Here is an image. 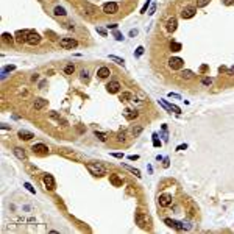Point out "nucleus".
I'll return each instance as SVG.
<instances>
[{"instance_id":"nucleus-51","label":"nucleus","mask_w":234,"mask_h":234,"mask_svg":"<svg viewBox=\"0 0 234 234\" xmlns=\"http://www.w3.org/2000/svg\"><path fill=\"white\" fill-rule=\"evenodd\" d=\"M106 27H108V28H113V30H117V24H109Z\"/></svg>"},{"instance_id":"nucleus-35","label":"nucleus","mask_w":234,"mask_h":234,"mask_svg":"<svg viewBox=\"0 0 234 234\" xmlns=\"http://www.w3.org/2000/svg\"><path fill=\"white\" fill-rule=\"evenodd\" d=\"M114 38H116L117 41H123V34H122L119 30H114Z\"/></svg>"},{"instance_id":"nucleus-3","label":"nucleus","mask_w":234,"mask_h":234,"mask_svg":"<svg viewBox=\"0 0 234 234\" xmlns=\"http://www.w3.org/2000/svg\"><path fill=\"white\" fill-rule=\"evenodd\" d=\"M59 45L63 47V49H75V47L78 45V42H77V39H73V38H63L59 41Z\"/></svg>"},{"instance_id":"nucleus-42","label":"nucleus","mask_w":234,"mask_h":234,"mask_svg":"<svg viewBox=\"0 0 234 234\" xmlns=\"http://www.w3.org/2000/svg\"><path fill=\"white\" fill-rule=\"evenodd\" d=\"M142 53H144V47H142V45H139V47L136 49V56H141Z\"/></svg>"},{"instance_id":"nucleus-47","label":"nucleus","mask_w":234,"mask_h":234,"mask_svg":"<svg viewBox=\"0 0 234 234\" xmlns=\"http://www.w3.org/2000/svg\"><path fill=\"white\" fill-rule=\"evenodd\" d=\"M113 156L117 158V159H122V158H123V153H113Z\"/></svg>"},{"instance_id":"nucleus-25","label":"nucleus","mask_w":234,"mask_h":234,"mask_svg":"<svg viewBox=\"0 0 234 234\" xmlns=\"http://www.w3.org/2000/svg\"><path fill=\"white\" fill-rule=\"evenodd\" d=\"M109 59L114 61V63L119 64V66H125V61H123V58H119V56H116V55H109Z\"/></svg>"},{"instance_id":"nucleus-6","label":"nucleus","mask_w":234,"mask_h":234,"mask_svg":"<svg viewBox=\"0 0 234 234\" xmlns=\"http://www.w3.org/2000/svg\"><path fill=\"white\" fill-rule=\"evenodd\" d=\"M41 42V36L36 33V31H30L28 30V34H27V44L30 45H38Z\"/></svg>"},{"instance_id":"nucleus-50","label":"nucleus","mask_w":234,"mask_h":234,"mask_svg":"<svg viewBox=\"0 0 234 234\" xmlns=\"http://www.w3.org/2000/svg\"><path fill=\"white\" fill-rule=\"evenodd\" d=\"M136 34H137V30H136V28H134V30H130V36H131V38H134Z\"/></svg>"},{"instance_id":"nucleus-12","label":"nucleus","mask_w":234,"mask_h":234,"mask_svg":"<svg viewBox=\"0 0 234 234\" xmlns=\"http://www.w3.org/2000/svg\"><path fill=\"white\" fill-rule=\"evenodd\" d=\"M159 206H162V208H167V206L172 204V195L170 194H162L159 195Z\"/></svg>"},{"instance_id":"nucleus-45","label":"nucleus","mask_w":234,"mask_h":234,"mask_svg":"<svg viewBox=\"0 0 234 234\" xmlns=\"http://www.w3.org/2000/svg\"><path fill=\"white\" fill-rule=\"evenodd\" d=\"M128 159H130V161H137V159H139V156H137V155H130Z\"/></svg>"},{"instance_id":"nucleus-28","label":"nucleus","mask_w":234,"mask_h":234,"mask_svg":"<svg viewBox=\"0 0 234 234\" xmlns=\"http://www.w3.org/2000/svg\"><path fill=\"white\" fill-rule=\"evenodd\" d=\"M53 13H55V16H61V17L67 14V13H66V10L63 8V6H56V8L53 10Z\"/></svg>"},{"instance_id":"nucleus-23","label":"nucleus","mask_w":234,"mask_h":234,"mask_svg":"<svg viewBox=\"0 0 234 234\" xmlns=\"http://www.w3.org/2000/svg\"><path fill=\"white\" fill-rule=\"evenodd\" d=\"M133 98H134V97H133L131 92H122V94H120V100H122V101H133Z\"/></svg>"},{"instance_id":"nucleus-33","label":"nucleus","mask_w":234,"mask_h":234,"mask_svg":"<svg viewBox=\"0 0 234 234\" xmlns=\"http://www.w3.org/2000/svg\"><path fill=\"white\" fill-rule=\"evenodd\" d=\"M80 75H81V80L83 81H89V72L87 70H81Z\"/></svg>"},{"instance_id":"nucleus-20","label":"nucleus","mask_w":234,"mask_h":234,"mask_svg":"<svg viewBox=\"0 0 234 234\" xmlns=\"http://www.w3.org/2000/svg\"><path fill=\"white\" fill-rule=\"evenodd\" d=\"M122 167H125L128 172H131L133 175H136L137 178H141V170H137V169H134V167H131V166H128V164H125V162H122Z\"/></svg>"},{"instance_id":"nucleus-14","label":"nucleus","mask_w":234,"mask_h":234,"mask_svg":"<svg viewBox=\"0 0 234 234\" xmlns=\"http://www.w3.org/2000/svg\"><path fill=\"white\" fill-rule=\"evenodd\" d=\"M176 27H178V20H176L175 17H170V19L167 20V24H166L167 31H169V33H173V31L176 30Z\"/></svg>"},{"instance_id":"nucleus-32","label":"nucleus","mask_w":234,"mask_h":234,"mask_svg":"<svg viewBox=\"0 0 234 234\" xmlns=\"http://www.w3.org/2000/svg\"><path fill=\"white\" fill-rule=\"evenodd\" d=\"M209 3V0H197V8H203Z\"/></svg>"},{"instance_id":"nucleus-43","label":"nucleus","mask_w":234,"mask_h":234,"mask_svg":"<svg viewBox=\"0 0 234 234\" xmlns=\"http://www.w3.org/2000/svg\"><path fill=\"white\" fill-rule=\"evenodd\" d=\"M169 97H170V98H178V100H180V98H181V95H180V94H175V92H170V94H169Z\"/></svg>"},{"instance_id":"nucleus-48","label":"nucleus","mask_w":234,"mask_h":234,"mask_svg":"<svg viewBox=\"0 0 234 234\" xmlns=\"http://www.w3.org/2000/svg\"><path fill=\"white\" fill-rule=\"evenodd\" d=\"M186 148H187V145H186V144H184V145H178V147H176L178 151H183V150H186Z\"/></svg>"},{"instance_id":"nucleus-38","label":"nucleus","mask_w":234,"mask_h":234,"mask_svg":"<svg viewBox=\"0 0 234 234\" xmlns=\"http://www.w3.org/2000/svg\"><path fill=\"white\" fill-rule=\"evenodd\" d=\"M141 131H142V127H136V128H133V134H134V137H136V136H139Z\"/></svg>"},{"instance_id":"nucleus-19","label":"nucleus","mask_w":234,"mask_h":234,"mask_svg":"<svg viewBox=\"0 0 234 234\" xmlns=\"http://www.w3.org/2000/svg\"><path fill=\"white\" fill-rule=\"evenodd\" d=\"M34 109H36V111H41V109H42L44 106H47V100H44V98H36L34 100Z\"/></svg>"},{"instance_id":"nucleus-30","label":"nucleus","mask_w":234,"mask_h":234,"mask_svg":"<svg viewBox=\"0 0 234 234\" xmlns=\"http://www.w3.org/2000/svg\"><path fill=\"white\" fill-rule=\"evenodd\" d=\"M162 141H164V142H167V141H169V136H167V127H166V125H162Z\"/></svg>"},{"instance_id":"nucleus-5","label":"nucleus","mask_w":234,"mask_h":234,"mask_svg":"<svg viewBox=\"0 0 234 234\" xmlns=\"http://www.w3.org/2000/svg\"><path fill=\"white\" fill-rule=\"evenodd\" d=\"M136 225L139 226V228H145V226L148 225V217H147V214H142V212H137L136 214Z\"/></svg>"},{"instance_id":"nucleus-46","label":"nucleus","mask_w":234,"mask_h":234,"mask_svg":"<svg viewBox=\"0 0 234 234\" xmlns=\"http://www.w3.org/2000/svg\"><path fill=\"white\" fill-rule=\"evenodd\" d=\"M155 11H156V5H151V8H150V13L148 14L151 16V14H155Z\"/></svg>"},{"instance_id":"nucleus-1","label":"nucleus","mask_w":234,"mask_h":234,"mask_svg":"<svg viewBox=\"0 0 234 234\" xmlns=\"http://www.w3.org/2000/svg\"><path fill=\"white\" fill-rule=\"evenodd\" d=\"M87 170L91 172V175H94V176H105L108 173L106 167L103 166V164H100V162H89L87 164Z\"/></svg>"},{"instance_id":"nucleus-11","label":"nucleus","mask_w":234,"mask_h":234,"mask_svg":"<svg viewBox=\"0 0 234 234\" xmlns=\"http://www.w3.org/2000/svg\"><path fill=\"white\" fill-rule=\"evenodd\" d=\"M106 91L109 92V94H117L120 91V83L119 81H109V83L106 84Z\"/></svg>"},{"instance_id":"nucleus-53","label":"nucleus","mask_w":234,"mask_h":234,"mask_svg":"<svg viewBox=\"0 0 234 234\" xmlns=\"http://www.w3.org/2000/svg\"><path fill=\"white\" fill-rule=\"evenodd\" d=\"M164 167H169V158H164Z\"/></svg>"},{"instance_id":"nucleus-34","label":"nucleus","mask_w":234,"mask_h":234,"mask_svg":"<svg viewBox=\"0 0 234 234\" xmlns=\"http://www.w3.org/2000/svg\"><path fill=\"white\" fill-rule=\"evenodd\" d=\"M95 136H97V137H98V139H100L101 142H105V141H106V134H105V133H100V131H95Z\"/></svg>"},{"instance_id":"nucleus-52","label":"nucleus","mask_w":234,"mask_h":234,"mask_svg":"<svg viewBox=\"0 0 234 234\" xmlns=\"http://www.w3.org/2000/svg\"><path fill=\"white\" fill-rule=\"evenodd\" d=\"M45 84H47V81H45V80H44V81H41V83H39V89H44Z\"/></svg>"},{"instance_id":"nucleus-8","label":"nucleus","mask_w":234,"mask_h":234,"mask_svg":"<svg viewBox=\"0 0 234 234\" xmlns=\"http://www.w3.org/2000/svg\"><path fill=\"white\" fill-rule=\"evenodd\" d=\"M184 64V61L181 58H178V56H173V58H170L169 59V66L170 69H173V70H178V69H181Z\"/></svg>"},{"instance_id":"nucleus-21","label":"nucleus","mask_w":234,"mask_h":234,"mask_svg":"<svg viewBox=\"0 0 234 234\" xmlns=\"http://www.w3.org/2000/svg\"><path fill=\"white\" fill-rule=\"evenodd\" d=\"M109 181H111V184H114L116 187L122 186V178L119 175H111V176H109Z\"/></svg>"},{"instance_id":"nucleus-31","label":"nucleus","mask_w":234,"mask_h":234,"mask_svg":"<svg viewBox=\"0 0 234 234\" xmlns=\"http://www.w3.org/2000/svg\"><path fill=\"white\" fill-rule=\"evenodd\" d=\"M2 38H3L5 42H13V36H11L10 33H3V34H2Z\"/></svg>"},{"instance_id":"nucleus-22","label":"nucleus","mask_w":234,"mask_h":234,"mask_svg":"<svg viewBox=\"0 0 234 234\" xmlns=\"http://www.w3.org/2000/svg\"><path fill=\"white\" fill-rule=\"evenodd\" d=\"M14 155L19 158L20 161H25V159H27V155H25L24 148H19V147H16V148H14Z\"/></svg>"},{"instance_id":"nucleus-10","label":"nucleus","mask_w":234,"mask_h":234,"mask_svg":"<svg viewBox=\"0 0 234 234\" xmlns=\"http://www.w3.org/2000/svg\"><path fill=\"white\" fill-rule=\"evenodd\" d=\"M33 153H36V155H47V151H49V148H47L45 144H34L33 145Z\"/></svg>"},{"instance_id":"nucleus-40","label":"nucleus","mask_w":234,"mask_h":234,"mask_svg":"<svg viewBox=\"0 0 234 234\" xmlns=\"http://www.w3.org/2000/svg\"><path fill=\"white\" fill-rule=\"evenodd\" d=\"M123 141H125V133L122 131V133L117 134V142H123Z\"/></svg>"},{"instance_id":"nucleus-49","label":"nucleus","mask_w":234,"mask_h":234,"mask_svg":"<svg viewBox=\"0 0 234 234\" xmlns=\"http://www.w3.org/2000/svg\"><path fill=\"white\" fill-rule=\"evenodd\" d=\"M222 3H223V5H233L234 0H222Z\"/></svg>"},{"instance_id":"nucleus-2","label":"nucleus","mask_w":234,"mask_h":234,"mask_svg":"<svg viewBox=\"0 0 234 234\" xmlns=\"http://www.w3.org/2000/svg\"><path fill=\"white\" fill-rule=\"evenodd\" d=\"M164 223H166L167 226H170V228L176 230V231H184L186 230L184 222H178V220H173V218H166V220H164Z\"/></svg>"},{"instance_id":"nucleus-24","label":"nucleus","mask_w":234,"mask_h":234,"mask_svg":"<svg viewBox=\"0 0 234 234\" xmlns=\"http://www.w3.org/2000/svg\"><path fill=\"white\" fill-rule=\"evenodd\" d=\"M180 77H181V80H192L194 78V72L192 70H183Z\"/></svg>"},{"instance_id":"nucleus-44","label":"nucleus","mask_w":234,"mask_h":234,"mask_svg":"<svg viewBox=\"0 0 234 234\" xmlns=\"http://www.w3.org/2000/svg\"><path fill=\"white\" fill-rule=\"evenodd\" d=\"M97 33H100L101 36H106V34H108L106 30H105V28H100V27H97Z\"/></svg>"},{"instance_id":"nucleus-55","label":"nucleus","mask_w":234,"mask_h":234,"mask_svg":"<svg viewBox=\"0 0 234 234\" xmlns=\"http://www.w3.org/2000/svg\"><path fill=\"white\" fill-rule=\"evenodd\" d=\"M38 78H39V77H38V75H36V73H34V75H33V77H31V80H33V81H36Z\"/></svg>"},{"instance_id":"nucleus-4","label":"nucleus","mask_w":234,"mask_h":234,"mask_svg":"<svg viewBox=\"0 0 234 234\" xmlns=\"http://www.w3.org/2000/svg\"><path fill=\"white\" fill-rule=\"evenodd\" d=\"M117 11H119V5L116 2H108L103 5V13L105 14H116Z\"/></svg>"},{"instance_id":"nucleus-15","label":"nucleus","mask_w":234,"mask_h":234,"mask_svg":"<svg viewBox=\"0 0 234 234\" xmlns=\"http://www.w3.org/2000/svg\"><path fill=\"white\" fill-rule=\"evenodd\" d=\"M17 136H19V139H24V141H30L34 137V134L31 131H27V130H19Z\"/></svg>"},{"instance_id":"nucleus-37","label":"nucleus","mask_w":234,"mask_h":234,"mask_svg":"<svg viewBox=\"0 0 234 234\" xmlns=\"http://www.w3.org/2000/svg\"><path fill=\"white\" fill-rule=\"evenodd\" d=\"M150 2H151V0H147V2H145V5H144V6H142V10H141V14H145V13H147L148 6H150Z\"/></svg>"},{"instance_id":"nucleus-9","label":"nucleus","mask_w":234,"mask_h":234,"mask_svg":"<svg viewBox=\"0 0 234 234\" xmlns=\"http://www.w3.org/2000/svg\"><path fill=\"white\" fill-rule=\"evenodd\" d=\"M42 181H44V186H45L47 190H55V178L52 175H49V173L44 175Z\"/></svg>"},{"instance_id":"nucleus-16","label":"nucleus","mask_w":234,"mask_h":234,"mask_svg":"<svg viewBox=\"0 0 234 234\" xmlns=\"http://www.w3.org/2000/svg\"><path fill=\"white\" fill-rule=\"evenodd\" d=\"M109 73H111V70H109L106 66H101L97 70V77L98 78H106V77H109Z\"/></svg>"},{"instance_id":"nucleus-39","label":"nucleus","mask_w":234,"mask_h":234,"mask_svg":"<svg viewBox=\"0 0 234 234\" xmlns=\"http://www.w3.org/2000/svg\"><path fill=\"white\" fill-rule=\"evenodd\" d=\"M153 145L155 147H159L161 145V141H158V134H153Z\"/></svg>"},{"instance_id":"nucleus-27","label":"nucleus","mask_w":234,"mask_h":234,"mask_svg":"<svg viewBox=\"0 0 234 234\" xmlns=\"http://www.w3.org/2000/svg\"><path fill=\"white\" fill-rule=\"evenodd\" d=\"M181 49H183V45L180 42H175V41H172V42H170V50L172 52H180Z\"/></svg>"},{"instance_id":"nucleus-41","label":"nucleus","mask_w":234,"mask_h":234,"mask_svg":"<svg viewBox=\"0 0 234 234\" xmlns=\"http://www.w3.org/2000/svg\"><path fill=\"white\" fill-rule=\"evenodd\" d=\"M24 186L27 187V190H30V192H31V194H36V190L31 187V184H30V183H24Z\"/></svg>"},{"instance_id":"nucleus-13","label":"nucleus","mask_w":234,"mask_h":234,"mask_svg":"<svg viewBox=\"0 0 234 234\" xmlns=\"http://www.w3.org/2000/svg\"><path fill=\"white\" fill-rule=\"evenodd\" d=\"M123 117H125L127 120H134V119H137V117H139V113H137L136 109L127 108L125 111H123Z\"/></svg>"},{"instance_id":"nucleus-17","label":"nucleus","mask_w":234,"mask_h":234,"mask_svg":"<svg viewBox=\"0 0 234 234\" xmlns=\"http://www.w3.org/2000/svg\"><path fill=\"white\" fill-rule=\"evenodd\" d=\"M84 13H86V14H89V16H92V14H95V13H97V6H94V5H91V3L84 2Z\"/></svg>"},{"instance_id":"nucleus-36","label":"nucleus","mask_w":234,"mask_h":234,"mask_svg":"<svg viewBox=\"0 0 234 234\" xmlns=\"http://www.w3.org/2000/svg\"><path fill=\"white\" fill-rule=\"evenodd\" d=\"M201 83H203L204 86H211V84H212V78H209V77H204V78L201 80Z\"/></svg>"},{"instance_id":"nucleus-26","label":"nucleus","mask_w":234,"mask_h":234,"mask_svg":"<svg viewBox=\"0 0 234 234\" xmlns=\"http://www.w3.org/2000/svg\"><path fill=\"white\" fill-rule=\"evenodd\" d=\"M14 69H16V66H5V67L2 69V78L5 80V78H6V73H8V72H13Z\"/></svg>"},{"instance_id":"nucleus-7","label":"nucleus","mask_w":234,"mask_h":234,"mask_svg":"<svg viewBox=\"0 0 234 234\" xmlns=\"http://www.w3.org/2000/svg\"><path fill=\"white\" fill-rule=\"evenodd\" d=\"M197 13V8L195 6H184L183 11H181V17L183 19H192Z\"/></svg>"},{"instance_id":"nucleus-54","label":"nucleus","mask_w":234,"mask_h":234,"mask_svg":"<svg viewBox=\"0 0 234 234\" xmlns=\"http://www.w3.org/2000/svg\"><path fill=\"white\" fill-rule=\"evenodd\" d=\"M228 75H234V66L231 69H228Z\"/></svg>"},{"instance_id":"nucleus-29","label":"nucleus","mask_w":234,"mask_h":234,"mask_svg":"<svg viewBox=\"0 0 234 234\" xmlns=\"http://www.w3.org/2000/svg\"><path fill=\"white\" fill-rule=\"evenodd\" d=\"M64 72H66L67 75H72V73L75 72V66H73V64H67V66L64 67Z\"/></svg>"},{"instance_id":"nucleus-18","label":"nucleus","mask_w":234,"mask_h":234,"mask_svg":"<svg viewBox=\"0 0 234 234\" xmlns=\"http://www.w3.org/2000/svg\"><path fill=\"white\" fill-rule=\"evenodd\" d=\"M27 34H28V30H24V31H17L16 36H17V42L22 44V42H27Z\"/></svg>"}]
</instances>
